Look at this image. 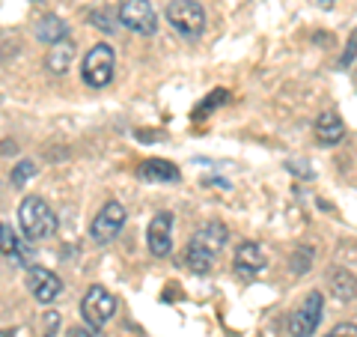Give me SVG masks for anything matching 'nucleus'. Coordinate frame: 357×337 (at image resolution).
<instances>
[{"mask_svg":"<svg viewBox=\"0 0 357 337\" xmlns=\"http://www.w3.org/2000/svg\"><path fill=\"white\" fill-rule=\"evenodd\" d=\"M223 245H227V227L218 221L206 224L191 239V245H188V266H191L194 272H208Z\"/></svg>","mask_w":357,"mask_h":337,"instance_id":"obj_1","label":"nucleus"},{"mask_svg":"<svg viewBox=\"0 0 357 337\" xmlns=\"http://www.w3.org/2000/svg\"><path fill=\"white\" fill-rule=\"evenodd\" d=\"M18 224L27 239H51L57 233V215L42 197H24L18 206Z\"/></svg>","mask_w":357,"mask_h":337,"instance_id":"obj_2","label":"nucleus"},{"mask_svg":"<svg viewBox=\"0 0 357 337\" xmlns=\"http://www.w3.org/2000/svg\"><path fill=\"white\" fill-rule=\"evenodd\" d=\"M167 21L176 27V33H182L188 39H194L206 30V13L197 0H173L167 6Z\"/></svg>","mask_w":357,"mask_h":337,"instance_id":"obj_3","label":"nucleus"},{"mask_svg":"<svg viewBox=\"0 0 357 337\" xmlns=\"http://www.w3.org/2000/svg\"><path fill=\"white\" fill-rule=\"evenodd\" d=\"M114 66H116L114 48H110V45H96V48L84 57L81 78H84V81H86L89 87L102 89V87H107V84H110V78H114Z\"/></svg>","mask_w":357,"mask_h":337,"instance_id":"obj_4","label":"nucleus"},{"mask_svg":"<svg viewBox=\"0 0 357 337\" xmlns=\"http://www.w3.org/2000/svg\"><path fill=\"white\" fill-rule=\"evenodd\" d=\"M119 21L131 33H140V36H152L158 30V13H155V6L149 0H122Z\"/></svg>","mask_w":357,"mask_h":337,"instance_id":"obj_5","label":"nucleus"},{"mask_svg":"<svg viewBox=\"0 0 357 337\" xmlns=\"http://www.w3.org/2000/svg\"><path fill=\"white\" fill-rule=\"evenodd\" d=\"M81 313H84L86 325H93V329H102V325H107L110 317L116 313V299L110 296L105 287H89L84 301H81Z\"/></svg>","mask_w":357,"mask_h":337,"instance_id":"obj_6","label":"nucleus"},{"mask_svg":"<svg viewBox=\"0 0 357 337\" xmlns=\"http://www.w3.org/2000/svg\"><path fill=\"white\" fill-rule=\"evenodd\" d=\"M321 310H325V301H321V293H310L304 299L292 317H289V334L292 337H310L316 334L319 322H321Z\"/></svg>","mask_w":357,"mask_h":337,"instance_id":"obj_7","label":"nucleus"},{"mask_svg":"<svg viewBox=\"0 0 357 337\" xmlns=\"http://www.w3.org/2000/svg\"><path fill=\"white\" fill-rule=\"evenodd\" d=\"M122 224H126V206L116 203V200H110V203H105L102 212L96 215L93 227H89V236H93V242L105 245L110 239H116L119 230H122Z\"/></svg>","mask_w":357,"mask_h":337,"instance_id":"obj_8","label":"nucleus"},{"mask_svg":"<svg viewBox=\"0 0 357 337\" xmlns=\"http://www.w3.org/2000/svg\"><path fill=\"white\" fill-rule=\"evenodd\" d=\"M27 287H30V293L36 301H42V305H51V301H57L60 293H63V280L48 272V268H42V266H33L30 272H27Z\"/></svg>","mask_w":357,"mask_h":337,"instance_id":"obj_9","label":"nucleus"},{"mask_svg":"<svg viewBox=\"0 0 357 337\" xmlns=\"http://www.w3.org/2000/svg\"><path fill=\"white\" fill-rule=\"evenodd\" d=\"M173 215L170 212H158L149 224V251L155 257H167L173 251Z\"/></svg>","mask_w":357,"mask_h":337,"instance_id":"obj_10","label":"nucleus"},{"mask_svg":"<svg viewBox=\"0 0 357 337\" xmlns=\"http://www.w3.org/2000/svg\"><path fill=\"white\" fill-rule=\"evenodd\" d=\"M236 272L244 275V278H250V275H259L262 268H265V254L262 248L256 242H244L238 245V251H236Z\"/></svg>","mask_w":357,"mask_h":337,"instance_id":"obj_11","label":"nucleus"},{"mask_svg":"<svg viewBox=\"0 0 357 337\" xmlns=\"http://www.w3.org/2000/svg\"><path fill=\"white\" fill-rule=\"evenodd\" d=\"M316 134L325 147H337V143L345 138V126H342L337 110H325V114L316 120Z\"/></svg>","mask_w":357,"mask_h":337,"instance_id":"obj_12","label":"nucleus"},{"mask_svg":"<svg viewBox=\"0 0 357 337\" xmlns=\"http://www.w3.org/2000/svg\"><path fill=\"white\" fill-rule=\"evenodd\" d=\"M137 176L146 182H178V167L164 159H149L137 167Z\"/></svg>","mask_w":357,"mask_h":337,"instance_id":"obj_13","label":"nucleus"},{"mask_svg":"<svg viewBox=\"0 0 357 337\" xmlns=\"http://www.w3.org/2000/svg\"><path fill=\"white\" fill-rule=\"evenodd\" d=\"M75 57V45L69 39H60V42H54L51 45V51H48V57H45V66H48L51 72H57L63 75L66 69H69V63Z\"/></svg>","mask_w":357,"mask_h":337,"instance_id":"obj_14","label":"nucleus"},{"mask_svg":"<svg viewBox=\"0 0 357 337\" xmlns=\"http://www.w3.org/2000/svg\"><path fill=\"white\" fill-rule=\"evenodd\" d=\"M66 36H69V24H66L60 15H45V18H39V24H36V39L54 45V42H60V39H66Z\"/></svg>","mask_w":357,"mask_h":337,"instance_id":"obj_15","label":"nucleus"},{"mask_svg":"<svg viewBox=\"0 0 357 337\" xmlns=\"http://www.w3.org/2000/svg\"><path fill=\"white\" fill-rule=\"evenodd\" d=\"M331 287L340 301H351L357 296V280H354V275L345 272V268H337V272L331 275Z\"/></svg>","mask_w":357,"mask_h":337,"instance_id":"obj_16","label":"nucleus"},{"mask_svg":"<svg viewBox=\"0 0 357 337\" xmlns=\"http://www.w3.org/2000/svg\"><path fill=\"white\" fill-rule=\"evenodd\" d=\"M18 245H21V239L15 236V230L9 227V224L0 221V257L15 254V251H18Z\"/></svg>","mask_w":357,"mask_h":337,"instance_id":"obj_17","label":"nucleus"},{"mask_svg":"<svg viewBox=\"0 0 357 337\" xmlns=\"http://www.w3.org/2000/svg\"><path fill=\"white\" fill-rule=\"evenodd\" d=\"M30 176H36V164H33V162H21L15 171H13V185L15 188H24Z\"/></svg>","mask_w":357,"mask_h":337,"instance_id":"obj_18","label":"nucleus"},{"mask_svg":"<svg viewBox=\"0 0 357 337\" xmlns=\"http://www.w3.org/2000/svg\"><path fill=\"white\" fill-rule=\"evenodd\" d=\"M227 96H229V93H227V89H215V93H211V99H208V102H206V105H199V110H197V117H199V114H203V117H206V114H208V110H211V108H218L220 102H227Z\"/></svg>","mask_w":357,"mask_h":337,"instance_id":"obj_19","label":"nucleus"},{"mask_svg":"<svg viewBox=\"0 0 357 337\" xmlns=\"http://www.w3.org/2000/svg\"><path fill=\"white\" fill-rule=\"evenodd\" d=\"M325 337H357V325H351V322H345V325H337L331 334H325Z\"/></svg>","mask_w":357,"mask_h":337,"instance_id":"obj_20","label":"nucleus"},{"mask_svg":"<svg viewBox=\"0 0 357 337\" xmlns=\"http://www.w3.org/2000/svg\"><path fill=\"white\" fill-rule=\"evenodd\" d=\"M69 337H98V329H93V325H77V329H72L69 331Z\"/></svg>","mask_w":357,"mask_h":337,"instance_id":"obj_21","label":"nucleus"},{"mask_svg":"<svg viewBox=\"0 0 357 337\" xmlns=\"http://www.w3.org/2000/svg\"><path fill=\"white\" fill-rule=\"evenodd\" d=\"M354 54H357V30H354V36H351V45H349V51L342 54V60H340V63H342V66H349V63L354 60Z\"/></svg>","mask_w":357,"mask_h":337,"instance_id":"obj_22","label":"nucleus"},{"mask_svg":"<svg viewBox=\"0 0 357 337\" xmlns=\"http://www.w3.org/2000/svg\"><path fill=\"white\" fill-rule=\"evenodd\" d=\"M93 21H96V27H98V30H107V33L114 30V24H110V15H98V13H96Z\"/></svg>","mask_w":357,"mask_h":337,"instance_id":"obj_23","label":"nucleus"},{"mask_svg":"<svg viewBox=\"0 0 357 337\" xmlns=\"http://www.w3.org/2000/svg\"><path fill=\"white\" fill-rule=\"evenodd\" d=\"M321 3H333V0H321Z\"/></svg>","mask_w":357,"mask_h":337,"instance_id":"obj_24","label":"nucleus"}]
</instances>
